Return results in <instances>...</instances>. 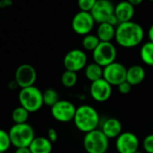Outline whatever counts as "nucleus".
Wrapping results in <instances>:
<instances>
[{
  "label": "nucleus",
  "instance_id": "nucleus-1",
  "mask_svg": "<svg viewBox=\"0 0 153 153\" xmlns=\"http://www.w3.org/2000/svg\"><path fill=\"white\" fill-rule=\"evenodd\" d=\"M143 38V28L140 25L133 21L121 23L116 26L114 40L117 44L123 48H134L142 42Z\"/></svg>",
  "mask_w": 153,
  "mask_h": 153
},
{
  "label": "nucleus",
  "instance_id": "nucleus-2",
  "mask_svg": "<svg viewBox=\"0 0 153 153\" xmlns=\"http://www.w3.org/2000/svg\"><path fill=\"white\" fill-rule=\"evenodd\" d=\"M73 121L76 129L86 134L97 129L100 117L98 112L93 106L82 105L76 108Z\"/></svg>",
  "mask_w": 153,
  "mask_h": 153
},
{
  "label": "nucleus",
  "instance_id": "nucleus-3",
  "mask_svg": "<svg viewBox=\"0 0 153 153\" xmlns=\"http://www.w3.org/2000/svg\"><path fill=\"white\" fill-rule=\"evenodd\" d=\"M18 99L20 105L26 109L29 113H35L39 111L44 105L42 92L35 86L21 88L18 95Z\"/></svg>",
  "mask_w": 153,
  "mask_h": 153
},
{
  "label": "nucleus",
  "instance_id": "nucleus-4",
  "mask_svg": "<svg viewBox=\"0 0 153 153\" xmlns=\"http://www.w3.org/2000/svg\"><path fill=\"white\" fill-rule=\"evenodd\" d=\"M11 143L16 148L29 147L35 138L33 128L29 123L14 124L9 131Z\"/></svg>",
  "mask_w": 153,
  "mask_h": 153
},
{
  "label": "nucleus",
  "instance_id": "nucleus-5",
  "mask_svg": "<svg viewBox=\"0 0 153 153\" xmlns=\"http://www.w3.org/2000/svg\"><path fill=\"white\" fill-rule=\"evenodd\" d=\"M90 13L95 22L98 25L108 23L115 27L119 25L114 15V5L110 0H97Z\"/></svg>",
  "mask_w": 153,
  "mask_h": 153
},
{
  "label": "nucleus",
  "instance_id": "nucleus-6",
  "mask_svg": "<svg viewBox=\"0 0 153 153\" xmlns=\"http://www.w3.org/2000/svg\"><path fill=\"white\" fill-rule=\"evenodd\" d=\"M83 146L88 153H106L109 149V139L101 130H95L85 134Z\"/></svg>",
  "mask_w": 153,
  "mask_h": 153
},
{
  "label": "nucleus",
  "instance_id": "nucleus-7",
  "mask_svg": "<svg viewBox=\"0 0 153 153\" xmlns=\"http://www.w3.org/2000/svg\"><path fill=\"white\" fill-rule=\"evenodd\" d=\"M92 57L95 63L100 65L102 68H105L115 61L117 51L112 42H101L97 49L92 52Z\"/></svg>",
  "mask_w": 153,
  "mask_h": 153
},
{
  "label": "nucleus",
  "instance_id": "nucleus-8",
  "mask_svg": "<svg viewBox=\"0 0 153 153\" xmlns=\"http://www.w3.org/2000/svg\"><path fill=\"white\" fill-rule=\"evenodd\" d=\"M88 65V56L80 49H73L68 51L63 59V66L66 70L79 72Z\"/></svg>",
  "mask_w": 153,
  "mask_h": 153
},
{
  "label": "nucleus",
  "instance_id": "nucleus-9",
  "mask_svg": "<svg viewBox=\"0 0 153 153\" xmlns=\"http://www.w3.org/2000/svg\"><path fill=\"white\" fill-rule=\"evenodd\" d=\"M95 24L96 22L90 12L79 11L73 16L71 21V27L76 34L86 36L91 33Z\"/></svg>",
  "mask_w": 153,
  "mask_h": 153
},
{
  "label": "nucleus",
  "instance_id": "nucleus-10",
  "mask_svg": "<svg viewBox=\"0 0 153 153\" xmlns=\"http://www.w3.org/2000/svg\"><path fill=\"white\" fill-rule=\"evenodd\" d=\"M127 68L120 62L114 61L104 68L103 79L107 81L112 87L119 86L121 83L126 81Z\"/></svg>",
  "mask_w": 153,
  "mask_h": 153
},
{
  "label": "nucleus",
  "instance_id": "nucleus-11",
  "mask_svg": "<svg viewBox=\"0 0 153 153\" xmlns=\"http://www.w3.org/2000/svg\"><path fill=\"white\" fill-rule=\"evenodd\" d=\"M52 117L60 123H68L74 120L76 107L68 100H59L56 105L51 107Z\"/></svg>",
  "mask_w": 153,
  "mask_h": 153
},
{
  "label": "nucleus",
  "instance_id": "nucleus-12",
  "mask_svg": "<svg viewBox=\"0 0 153 153\" xmlns=\"http://www.w3.org/2000/svg\"><path fill=\"white\" fill-rule=\"evenodd\" d=\"M37 79V72L33 66L31 64H22L20 65L15 73V80L18 87L21 88H29L34 86Z\"/></svg>",
  "mask_w": 153,
  "mask_h": 153
},
{
  "label": "nucleus",
  "instance_id": "nucleus-13",
  "mask_svg": "<svg viewBox=\"0 0 153 153\" xmlns=\"http://www.w3.org/2000/svg\"><path fill=\"white\" fill-rule=\"evenodd\" d=\"M138 137L131 131H123L115 140V148L119 153H134L139 150Z\"/></svg>",
  "mask_w": 153,
  "mask_h": 153
},
{
  "label": "nucleus",
  "instance_id": "nucleus-14",
  "mask_svg": "<svg viewBox=\"0 0 153 153\" xmlns=\"http://www.w3.org/2000/svg\"><path fill=\"white\" fill-rule=\"evenodd\" d=\"M112 86L104 79L94 81L90 85L89 93L91 97L99 103L106 102L112 96Z\"/></svg>",
  "mask_w": 153,
  "mask_h": 153
},
{
  "label": "nucleus",
  "instance_id": "nucleus-15",
  "mask_svg": "<svg viewBox=\"0 0 153 153\" xmlns=\"http://www.w3.org/2000/svg\"><path fill=\"white\" fill-rule=\"evenodd\" d=\"M134 13L135 7L132 5H131L127 0L121 1L116 6H114V15L119 24L131 21Z\"/></svg>",
  "mask_w": 153,
  "mask_h": 153
},
{
  "label": "nucleus",
  "instance_id": "nucleus-16",
  "mask_svg": "<svg viewBox=\"0 0 153 153\" xmlns=\"http://www.w3.org/2000/svg\"><path fill=\"white\" fill-rule=\"evenodd\" d=\"M101 131L109 140L116 139L123 132V125L118 119L109 117L103 122Z\"/></svg>",
  "mask_w": 153,
  "mask_h": 153
},
{
  "label": "nucleus",
  "instance_id": "nucleus-17",
  "mask_svg": "<svg viewBox=\"0 0 153 153\" xmlns=\"http://www.w3.org/2000/svg\"><path fill=\"white\" fill-rule=\"evenodd\" d=\"M146 76V71L142 66L133 65L127 68L126 81L131 86H137L143 82Z\"/></svg>",
  "mask_w": 153,
  "mask_h": 153
},
{
  "label": "nucleus",
  "instance_id": "nucleus-18",
  "mask_svg": "<svg viewBox=\"0 0 153 153\" xmlns=\"http://www.w3.org/2000/svg\"><path fill=\"white\" fill-rule=\"evenodd\" d=\"M29 149L32 153H51L52 142L47 137H35Z\"/></svg>",
  "mask_w": 153,
  "mask_h": 153
},
{
  "label": "nucleus",
  "instance_id": "nucleus-19",
  "mask_svg": "<svg viewBox=\"0 0 153 153\" xmlns=\"http://www.w3.org/2000/svg\"><path fill=\"white\" fill-rule=\"evenodd\" d=\"M116 27L108 24L102 23L99 24L97 29V36L103 42H111L112 40L115 38Z\"/></svg>",
  "mask_w": 153,
  "mask_h": 153
},
{
  "label": "nucleus",
  "instance_id": "nucleus-20",
  "mask_svg": "<svg viewBox=\"0 0 153 153\" xmlns=\"http://www.w3.org/2000/svg\"><path fill=\"white\" fill-rule=\"evenodd\" d=\"M103 74L104 68L95 62L88 64L85 68V76L91 83L103 79Z\"/></svg>",
  "mask_w": 153,
  "mask_h": 153
},
{
  "label": "nucleus",
  "instance_id": "nucleus-21",
  "mask_svg": "<svg viewBox=\"0 0 153 153\" xmlns=\"http://www.w3.org/2000/svg\"><path fill=\"white\" fill-rule=\"evenodd\" d=\"M140 57L142 62L148 66H153V42H146L140 50Z\"/></svg>",
  "mask_w": 153,
  "mask_h": 153
},
{
  "label": "nucleus",
  "instance_id": "nucleus-22",
  "mask_svg": "<svg viewBox=\"0 0 153 153\" xmlns=\"http://www.w3.org/2000/svg\"><path fill=\"white\" fill-rule=\"evenodd\" d=\"M42 98L43 104L51 107H52L60 100L59 93L53 88H48L44 90V92H42Z\"/></svg>",
  "mask_w": 153,
  "mask_h": 153
},
{
  "label": "nucleus",
  "instance_id": "nucleus-23",
  "mask_svg": "<svg viewBox=\"0 0 153 153\" xmlns=\"http://www.w3.org/2000/svg\"><path fill=\"white\" fill-rule=\"evenodd\" d=\"M29 112L25 109L23 106H18L14 109L12 112V120L16 124H20V123H26L27 120L29 118Z\"/></svg>",
  "mask_w": 153,
  "mask_h": 153
},
{
  "label": "nucleus",
  "instance_id": "nucleus-24",
  "mask_svg": "<svg viewBox=\"0 0 153 153\" xmlns=\"http://www.w3.org/2000/svg\"><path fill=\"white\" fill-rule=\"evenodd\" d=\"M78 82V75L76 72L65 70L61 75V84L67 88H71Z\"/></svg>",
  "mask_w": 153,
  "mask_h": 153
},
{
  "label": "nucleus",
  "instance_id": "nucleus-25",
  "mask_svg": "<svg viewBox=\"0 0 153 153\" xmlns=\"http://www.w3.org/2000/svg\"><path fill=\"white\" fill-rule=\"evenodd\" d=\"M100 40L98 39V37L97 36V34H88L86 36L83 37L82 40V46L84 48V50L88 51H94L97 47L99 45L100 43Z\"/></svg>",
  "mask_w": 153,
  "mask_h": 153
},
{
  "label": "nucleus",
  "instance_id": "nucleus-26",
  "mask_svg": "<svg viewBox=\"0 0 153 153\" xmlns=\"http://www.w3.org/2000/svg\"><path fill=\"white\" fill-rule=\"evenodd\" d=\"M12 145L9 133L0 129V152L5 153Z\"/></svg>",
  "mask_w": 153,
  "mask_h": 153
},
{
  "label": "nucleus",
  "instance_id": "nucleus-27",
  "mask_svg": "<svg viewBox=\"0 0 153 153\" xmlns=\"http://www.w3.org/2000/svg\"><path fill=\"white\" fill-rule=\"evenodd\" d=\"M97 0H78V7L80 11L91 12Z\"/></svg>",
  "mask_w": 153,
  "mask_h": 153
},
{
  "label": "nucleus",
  "instance_id": "nucleus-28",
  "mask_svg": "<svg viewBox=\"0 0 153 153\" xmlns=\"http://www.w3.org/2000/svg\"><path fill=\"white\" fill-rule=\"evenodd\" d=\"M142 147L146 153H153V133L149 134L144 138Z\"/></svg>",
  "mask_w": 153,
  "mask_h": 153
},
{
  "label": "nucleus",
  "instance_id": "nucleus-29",
  "mask_svg": "<svg viewBox=\"0 0 153 153\" xmlns=\"http://www.w3.org/2000/svg\"><path fill=\"white\" fill-rule=\"evenodd\" d=\"M117 88H118V91L122 95H128L131 91L132 86L130 83H128L127 81H124V82L121 83L119 86H117Z\"/></svg>",
  "mask_w": 153,
  "mask_h": 153
},
{
  "label": "nucleus",
  "instance_id": "nucleus-30",
  "mask_svg": "<svg viewBox=\"0 0 153 153\" xmlns=\"http://www.w3.org/2000/svg\"><path fill=\"white\" fill-rule=\"evenodd\" d=\"M47 138L51 141V142H55L58 140V132L55 129L53 128H50L48 130L47 132Z\"/></svg>",
  "mask_w": 153,
  "mask_h": 153
},
{
  "label": "nucleus",
  "instance_id": "nucleus-31",
  "mask_svg": "<svg viewBox=\"0 0 153 153\" xmlns=\"http://www.w3.org/2000/svg\"><path fill=\"white\" fill-rule=\"evenodd\" d=\"M15 153H32L29 147H21V148H16Z\"/></svg>",
  "mask_w": 153,
  "mask_h": 153
},
{
  "label": "nucleus",
  "instance_id": "nucleus-32",
  "mask_svg": "<svg viewBox=\"0 0 153 153\" xmlns=\"http://www.w3.org/2000/svg\"><path fill=\"white\" fill-rule=\"evenodd\" d=\"M12 5V0H0V7H7Z\"/></svg>",
  "mask_w": 153,
  "mask_h": 153
},
{
  "label": "nucleus",
  "instance_id": "nucleus-33",
  "mask_svg": "<svg viewBox=\"0 0 153 153\" xmlns=\"http://www.w3.org/2000/svg\"><path fill=\"white\" fill-rule=\"evenodd\" d=\"M148 38H149V42H153V24L149 26V30H148Z\"/></svg>",
  "mask_w": 153,
  "mask_h": 153
},
{
  "label": "nucleus",
  "instance_id": "nucleus-34",
  "mask_svg": "<svg viewBox=\"0 0 153 153\" xmlns=\"http://www.w3.org/2000/svg\"><path fill=\"white\" fill-rule=\"evenodd\" d=\"M127 1L135 7H138V6L141 5L142 2H143V0H127Z\"/></svg>",
  "mask_w": 153,
  "mask_h": 153
},
{
  "label": "nucleus",
  "instance_id": "nucleus-35",
  "mask_svg": "<svg viewBox=\"0 0 153 153\" xmlns=\"http://www.w3.org/2000/svg\"><path fill=\"white\" fill-rule=\"evenodd\" d=\"M134 153H143V152H141L140 150H137L136 152H134Z\"/></svg>",
  "mask_w": 153,
  "mask_h": 153
},
{
  "label": "nucleus",
  "instance_id": "nucleus-36",
  "mask_svg": "<svg viewBox=\"0 0 153 153\" xmlns=\"http://www.w3.org/2000/svg\"><path fill=\"white\" fill-rule=\"evenodd\" d=\"M149 1H150V2H153V0H149Z\"/></svg>",
  "mask_w": 153,
  "mask_h": 153
},
{
  "label": "nucleus",
  "instance_id": "nucleus-37",
  "mask_svg": "<svg viewBox=\"0 0 153 153\" xmlns=\"http://www.w3.org/2000/svg\"><path fill=\"white\" fill-rule=\"evenodd\" d=\"M0 153H2V152H0Z\"/></svg>",
  "mask_w": 153,
  "mask_h": 153
}]
</instances>
